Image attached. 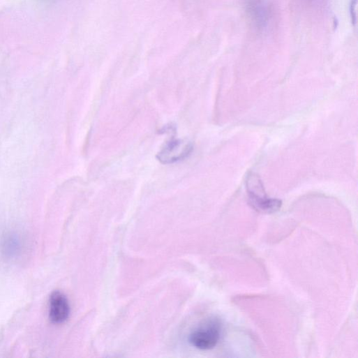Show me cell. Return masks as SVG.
Here are the masks:
<instances>
[{
    "label": "cell",
    "mask_w": 358,
    "mask_h": 358,
    "mask_svg": "<svg viewBox=\"0 0 358 358\" xmlns=\"http://www.w3.org/2000/svg\"><path fill=\"white\" fill-rule=\"evenodd\" d=\"M220 328L215 322H210L195 329L190 335L191 343L195 348L207 350L213 349L218 343Z\"/></svg>",
    "instance_id": "obj_1"
},
{
    "label": "cell",
    "mask_w": 358,
    "mask_h": 358,
    "mask_svg": "<svg viewBox=\"0 0 358 358\" xmlns=\"http://www.w3.org/2000/svg\"><path fill=\"white\" fill-rule=\"evenodd\" d=\"M193 151V145L184 140H172L166 143L158 154V159L163 164H171L188 156Z\"/></svg>",
    "instance_id": "obj_2"
},
{
    "label": "cell",
    "mask_w": 358,
    "mask_h": 358,
    "mask_svg": "<svg viewBox=\"0 0 358 358\" xmlns=\"http://www.w3.org/2000/svg\"><path fill=\"white\" fill-rule=\"evenodd\" d=\"M70 306L66 295L57 290L52 293L50 299V318L53 323L61 324L69 318Z\"/></svg>",
    "instance_id": "obj_3"
},
{
    "label": "cell",
    "mask_w": 358,
    "mask_h": 358,
    "mask_svg": "<svg viewBox=\"0 0 358 358\" xmlns=\"http://www.w3.org/2000/svg\"><path fill=\"white\" fill-rule=\"evenodd\" d=\"M249 202L257 211L267 214H271L278 211L282 205L281 200L269 199L267 196H249Z\"/></svg>",
    "instance_id": "obj_4"
},
{
    "label": "cell",
    "mask_w": 358,
    "mask_h": 358,
    "mask_svg": "<svg viewBox=\"0 0 358 358\" xmlns=\"http://www.w3.org/2000/svg\"><path fill=\"white\" fill-rule=\"evenodd\" d=\"M253 6H255V8L252 10L251 13L255 15V18L258 20V21H260L261 24H263V22H264V17L266 15L265 10L262 7L263 5L261 2L255 0V1L253 3Z\"/></svg>",
    "instance_id": "obj_5"
},
{
    "label": "cell",
    "mask_w": 358,
    "mask_h": 358,
    "mask_svg": "<svg viewBox=\"0 0 358 358\" xmlns=\"http://www.w3.org/2000/svg\"><path fill=\"white\" fill-rule=\"evenodd\" d=\"M356 6H357V0H352L351 4H350V17H351V20H352V23L353 24H355V23H356V12H355Z\"/></svg>",
    "instance_id": "obj_6"
}]
</instances>
